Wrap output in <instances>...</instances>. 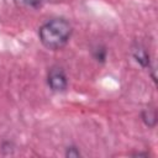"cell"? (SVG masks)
Here are the masks:
<instances>
[{"label": "cell", "mask_w": 158, "mask_h": 158, "mask_svg": "<svg viewBox=\"0 0 158 158\" xmlns=\"http://www.w3.org/2000/svg\"><path fill=\"white\" fill-rule=\"evenodd\" d=\"M73 33L69 21L63 17H54L46 21L38 30V38L43 47L49 51H58L67 46Z\"/></svg>", "instance_id": "obj_1"}, {"label": "cell", "mask_w": 158, "mask_h": 158, "mask_svg": "<svg viewBox=\"0 0 158 158\" xmlns=\"http://www.w3.org/2000/svg\"><path fill=\"white\" fill-rule=\"evenodd\" d=\"M47 84L54 93H63L68 88V77L62 67H52L47 74Z\"/></svg>", "instance_id": "obj_2"}, {"label": "cell", "mask_w": 158, "mask_h": 158, "mask_svg": "<svg viewBox=\"0 0 158 158\" xmlns=\"http://www.w3.org/2000/svg\"><path fill=\"white\" fill-rule=\"evenodd\" d=\"M132 56L142 68H151V57L144 46H142L141 43H136L132 47Z\"/></svg>", "instance_id": "obj_3"}, {"label": "cell", "mask_w": 158, "mask_h": 158, "mask_svg": "<svg viewBox=\"0 0 158 158\" xmlns=\"http://www.w3.org/2000/svg\"><path fill=\"white\" fill-rule=\"evenodd\" d=\"M141 118L147 127H154L157 125V111L152 107H147L142 110Z\"/></svg>", "instance_id": "obj_4"}, {"label": "cell", "mask_w": 158, "mask_h": 158, "mask_svg": "<svg viewBox=\"0 0 158 158\" xmlns=\"http://www.w3.org/2000/svg\"><path fill=\"white\" fill-rule=\"evenodd\" d=\"M91 54H93V58L99 62V63H105L106 62V58H107V49L105 46L102 44H96L95 47H93L91 49Z\"/></svg>", "instance_id": "obj_5"}, {"label": "cell", "mask_w": 158, "mask_h": 158, "mask_svg": "<svg viewBox=\"0 0 158 158\" xmlns=\"http://www.w3.org/2000/svg\"><path fill=\"white\" fill-rule=\"evenodd\" d=\"M65 157H69V158H78L80 157V151L77 146H68L65 148Z\"/></svg>", "instance_id": "obj_6"}, {"label": "cell", "mask_w": 158, "mask_h": 158, "mask_svg": "<svg viewBox=\"0 0 158 158\" xmlns=\"http://www.w3.org/2000/svg\"><path fill=\"white\" fill-rule=\"evenodd\" d=\"M17 4H21V5H26V6H30L32 9H37L42 5L43 0H15Z\"/></svg>", "instance_id": "obj_7"}, {"label": "cell", "mask_w": 158, "mask_h": 158, "mask_svg": "<svg viewBox=\"0 0 158 158\" xmlns=\"http://www.w3.org/2000/svg\"><path fill=\"white\" fill-rule=\"evenodd\" d=\"M43 1H47V2H51V4H59L64 0H43Z\"/></svg>", "instance_id": "obj_8"}]
</instances>
